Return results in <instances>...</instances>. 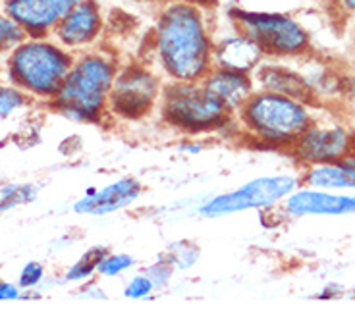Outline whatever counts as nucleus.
Listing matches in <instances>:
<instances>
[{"label": "nucleus", "instance_id": "nucleus-1", "mask_svg": "<svg viewBox=\"0 0 355 316\" xmlns=\"http://www.w3.org/2000/svg\"><path fill=\"white\" fill-rule=\"evenodd\" d=\"M213 44L207 8L166 2L149 39L153 68L164 81H201L213 68Z\"/></svg>", "mask_w": 355, "mask_h": 316}, {"label": "nucleus", "instance_id": "nucleus-2", "mask_svg": "<svg viewBox=\"0 0 355 316\" xmlns=\"http://www.w3.org/2000/svg\"><path fill=\"white\" fill-rule=\"evenodd\" d=\"M315 112V103L255 89L234 114V132L249 145L290 152Z\"/></svg>", "mask_w": 355, "mask_h": 316}, {"label": "nucleus", "instance_id": "nucleus-3", "mask_svg": "<svg viewBox=\"0 0 355 316\" xmlns=\"http://www.w3.org/2000/svg\"><path fill=\"white\" fill-rule=\"evenodd\" d=\"M118 68L114 54L91 49L76 53L70 71L46 106L70 122H103L108 116V98Z\"/></svg>", "mask_w": 355, "mask_h": 316}, {"label": "nucleus", "instance_id": "nucleus-4", "mask_svg": "<svg viewBox=\"0 0 355 316\" xmlns=\"http://www.w3.org/2000/svg\"><path fill=\"white\" fill-rule=\"evenodd\" d=\"M73 56L76 53L51 37H27L6 54L4 76L27 97L43 100L46 105L58 93L66 73L70 71Z\"/></svg>", "mask_w": 355, "mask_h": 316}, {"label": "nucleus", "instance_id": "nucleus-5", "mask_svg": "<svg viewBox=\"0 0 355 316\" xmlns=\"http://www.w3.org/2000/svg\"><path fill=\"white\" fill-rule=\"evenodd\" d=\"M159 112L166 125L187 135L234 128V114L207 93L201 81H164Z\"/></svg>", "mask_w": 355, "mask_h": 316}, {"label": "nucleus", "instance_id": "nucleus-6", "mask_svg": "<svg viewBox=\"0 0 355 316\" xmlns=\"http://www.w3.org/2000/svg\"><path fill=\"white\" fill-rule=\"evenodd\" d=\"M228 21L241 33L255 41L266 58L292 60L302 58L311 51V35L302 21L275 10L230 8Z\"/></svg>", "mask_w": 355, "mask_h": 316}, {"label": "nucleus", "instance_id": "nucleus-7", "mask_svg": "<svg viewBox=\"0 0 355 316\" xmlns=\"http://www.w3.org/2000/svg\"><path fill=\"white\" fill-rule=\"evenodd\" d=\"M302 185L300 174H266L241 184L236 189L207 197L196 207L197 216L201 218H224L232 214L249 211H270L284 201L293 189Z\"/></svg>", "mask_w": 355, "mask_h": 316}, {"label": "nucleus", "instance_id": "nucleus-8", "mask_svg": "<svg viewBox=\"0 0 355 316\" xmlns=\"http://www.w3.org/2000/svg\"><path fill=\"white\" fill-rule=\"evenodd\" d=\"M164 79L153 66L130 62L118 68L110 98L108 116L120 120H141L159 108Z\"/></svg>", "mask_w": 355, "mask_h": 316}, {"label": "nucleus", "instance_id": "nucleus-9", "mask_svg": "<svg viewBox=\"0 0 355 316\" xmlns=\"http://www.w3.org/2000/svg\"><path fill=\"white\" fill-rule=\"evenodd\" d=\"M354 150V125L338 116H317L295 141L290 155L302 168L336 162Z\"/></svg>", "mask_w": 355, "mask_h": 316}, {"label": "nucleus", "instance_id": "nucleus-10", "mask_svg": "<svg viewBox=\"0 0 355 316\" xmlns=\"http://www.w3.org/2000/svg\"><path fill=\"white\" fill-rule=\"evenodd\" d=\"M278 209L286 218L347 216L355 214V193L317 189L302 184L278 204Z\"/></svg>", "mask_w": 355, "mask_h": 316}, {"label": "nucleus", "instance_id": "nucleus-11", "mask_svg": "<svg viewBox=\"0 0 355 316\" xmlns=\"http://www.w3.org/2000/svg\"><path fill=\"white\" fill-rule=\"evenodd\" d=\"M81 0H4L2 12L14 19L27 37H53L54 27Z\"/></svg>", "mask_w": 355, "mask_h": 316}, {"label": "nucleus", "instance_id": "nucleus-12", "mask_svg": "<svg viewBox=\"0 0 355 316\" xmlns=\"http://www.w3.org/2000/svg\"><path fill=\"white\" fill-rule=\"evenodd\" d=\"M103 27L105 18L97 0H81L54 27L53 37L71 53H80L97 43Z\"/></svg>", "mask_w": 355, "mask_h": 316}, {"label": "nucleus", "instance_id": "nucleus-13", "mask_svg": "<svg viewBox=\"0 0 355 316\" xmlns=\"http://www.w3.org/2000/svg\"><path fill=\"white\" fill-rule=\"evenodd\" d=\"M143 184L133 176H122L103 187H87L85 195L73 202V212L83 216H107L125 211L141 199Z\"/></svg>", "mask_w": 355, "mask_h": 316}, {"label": "nucleus", "instance_id": "nucleus-14", "mask_svg": "<svg viewBox=\"0 0 355 316\" xmlns=\"http://www.w3.org/2000/svg\"><path fill=\"white\" fill-rule=\"evenodd\" d=\"M213 66L253 73L266 60L261 46L232 24L230 33H226L224 37L213 35Z\"/></svg>", "mask_w": 355, "mask_h": 316}, {"label": "nucleus", "instance_id": "nucleus-15", "mask_svg": "<svg viewBox=\"0 0 355 316\" xmlns=\"http://www.w3.org/2000/svg\"><path fill=\"white\" fill-rule=\"evenodd\" d=\"M207 93L220 103L230 114H236L241 108V105L248 100L253 91H255V79L253 73L245 71L228 70V68H218L213 66L209 73L201 79Z\"/></svg>", "mask_w": 355, "mask_h": 316}, {"label": "nucleus", "instance_id": "nucleus-16", "mask_svg": "<svg viewBox=\"0 0 355 316\" xmlns=\"http://www.w3.org/2000/svg\"><path fill=\"white\" fill-rule=\"evenodd\" d=\"M253 79H255V87L257 89H265V91H272V93L315 103L309 83L303 78L302 71L293 70L280 60L266 58L257 70L253 71Z\"/></svg>", "mask_w": 355, "mask_h": 316}, {"label": "nucleus", "instance_id": "nucleus-17", "mask_svg": "<svg viewBox=\"0 0 355 316\" xmlns=\"http://www.w3.org/2000/svg\"><path fill=\"white\" fill-rule=\"evenodd\" d=\"M303 185L329 191H355V150L336 162L313 164L300 172Z\"/></svg>", "mask_w": 355, "mask_h": 316}, {"label": "nucleus", "instance_id": "nucleus-18", "mask_svg": "<svg viewBox=\"0 0 355 316\" xmlns=\"http://www.w3.org/2000/svg\"><path fill=\"white\" fill-rule=\"evenodd\" d=\"M107 253L108 249L105 245H95L87 249L76 263L66 268L62 278L64 283H85V281L93 280L97 276L98 263Z\"/></svg>", "mask_w": 355, "mask_h": 316}, {"label": "nucleus", "instance_id": "nucleus-19", "mask_svg": "<svg viewBox=\"0 0 355 316\" xmlns=\"http://www.w3.org/2000/svg\"><path fill=\"white\" fill-rule=\"evenodd\" d=\"M41 185L37 184H4L0 185V214L18 207L31 204L39 197Z\"/></svg>", "mask_w": 355, "mask_h": 316}, {"label": "nucleus", "instance_id": "nucleus-20", "mask_svg": "<svg viewBox=\"0 0 355 316\" xmlns=\"http://www.w3.org/2000/svg\"><path fill=\"white\" fill-rule=\"evenodd\" d=\"M160 255L164 256L174 266L176 272H186V270L196 266L199 256H201V251H199V247L193 241H189V239H178V241H172L166 247V251L160 253Z\"/></svg>", "mask_w": 355, "mask_h": 316}, {"label": "nucleus", "instance_id": "nucleus-21", "mask_svg": "<svg viewBox=\"0 0 355 316\" xmlns=\"http://www.w3.org/2000/svg\"><path fill=\"white\" fill-rule=\"evenodd\" d=\"M33 103V98L12 85L10 81H0V120H8L18 112H24Z\"/></svg>", "mask_w": 355, "mask_h": 316}, {"label": "nucleus", "instance_id": "nucleus-22", "mask_svg": "<svg viewBox=\"0 0 355 316\" xmlns=\"http://www.w3.org/2000/svg\"><path fill=\"white\" fill-rule=\"evenodd\" d=\"M46 280V270H44L43 263H37V261H29L21 266L18 276V283L21 291H24V299L27 297H39V290Z\"/></svg>", "mask_w": 355, "mask_h": 316}, {"label": "nucleus", "instance_id": "nucleus-23", "mask_svg": "<svg viewBox=\"0 0 355 316\" xmlns=\"http://www.w3.org/2000/svg\"><path fill=\"white\" fill-rule=\"evenodd\" d=\"M135 258L130 253H110L103 256V261L97 266V276L101 278H118L122 274L130 272L135 268Z\"/></svg>", "mask_w": 355, "mask_h": 316}, {"label": "nucleus", "instance_id": "nucleus-24", "mask_svg": "<svg viewBox=\"0 0 355 316\" xmlns=\"http://www.w3.org/2000/svg\"><path fill=\"white\" fill-rule=\"evenodd\" d=\"M26 31L10 18L8 14L0 12V56L14 51L21 41H26Z\"/></svg>", "mask_w": 355, "mask_h": 316}, {"label": "nucleus", "instance_id": "nucleus-25", "mask_svg": "<svg viewBox=\"0 0 355 316\" xmlns=\"http://www.w3.org/2000/svg\"><path fill=\"white\" fill-rule=\"evenodd\" d=\"M155 291H157L155 281L149 278V274L143 270V272L135 274L132 280L125 283L124 297L133 299V301H139V299H149Z\"/></svg>", "mask_w": 355, "mask_h": 316}, {"label": "nucleus", "instance_id": "nucleus-26", "mask_svg": "<svg viewBox=\"0 0 355 316\" xmlns=\"http://www.w3.org/2000/svg\"><path fill=\"white\" fill-rule=\"evenodd\" d=\"M145 272L149 274V278L155 281V286H157V290H162V288H166L172 278H174V266L164 258V256L160 255L155 263H151L147 268H145Z\"/></svg>", "mask_w": 355, "mask_h": 316}, {"label": "nucleus", "instance_id": "nucleus-27", "mask_svg": "<svg viewBox=\"0 0 355 316\" xmlns=\"http://www.w3.org/2000/svg\"><path fill=\"white\" fill-rule=\"evenodd\" d=\"M78 295H81V297H85V299H105L107 297V293L101 290L97 283H93V280L85 281V283H83V286L80 288V291H78Z\"/></svg>", "mask_w": 355, "mask_h": 316}, {"label": "nucleus", "instance_id": "nucleus-28", "mask_svg": "<svg viewBox=\"0 0 355 316\" xmlns=\"http://www.w3.org/2000/svg\"><path fill=\"white\" fill-rule=\"evenodd\" d=\"M334 8L347 18H354L355 16V0H332Z\"/></svg>", "mask_w": 355, "mask_h": 316}, {"label": "nucleus", "instance_id": "nucleus-29", "mask_svg": "<svg viewBox=\"0 0 355 316\" xmlns=\"http://www.w3.org/2000/svg\"><path fill=\"white\" fill-rule=\"evenodd\" d=\"M164 4L166 2H187V4H196V6H201V8H213V6H216V2L218 0H162Z\"/></svg>", "mask_w": 355, "mask_h": 316}, {"label": "nucleus", "instance_id": "nucleus-30", "mask_svg": "<svg viewBox=\"0 0 355 316\" xmlns=\"http://www.w3.org/2000/svg\"><path fill=\"white\" fill-rule=\"evenodd\" d=\"M352 44H354L355 49V16L352 18Z\"/></svg>", "mask_w": 355, "mask_h": 316}, {"label": "nucleus", "instance_id": "nucleus-31", "mask_svg": "<svg viewBox=\"0 0 355 316\" xmlns=\"http://www.w3.org/2000/svg\"><path fill=\"white\" fill-rule=\"evenodd\" d=\"M354 150H355V125H354Z\"/></svg>", "mask_w": 355, "mask_h": 316}, {"label": "nucleus", "instance_id": "nucleus-32", "mask_svg": "<svg viewBox=\"0 0 355 316\" xmlns=\"http://www.w3.org/2000/svg\"><path fill=\"white\" fill-rule=\"evenodd\" d=\"M2 283H4V280H2V278H0V286H2Z\"/></svg>", "mask_w": 355, "mask_h": 316}]
</instances>
